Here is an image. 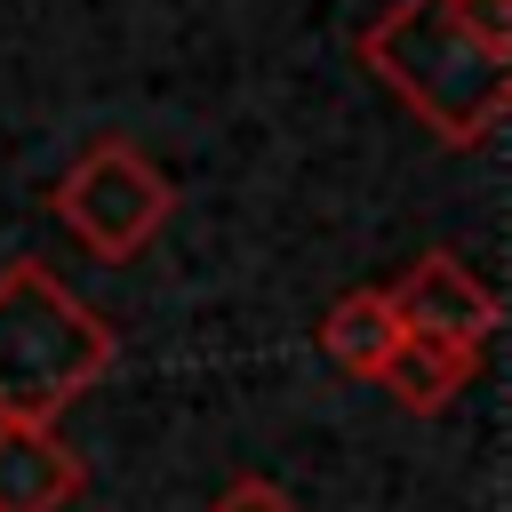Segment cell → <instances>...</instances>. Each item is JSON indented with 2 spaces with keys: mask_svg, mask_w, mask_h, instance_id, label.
Masks as SVG:
<instances>
[{
  "mask_svg": "<svg viewBox=\"0 0 512 512\" xmlns=\"http://www.w3.org/2000/svg\"><path fill=\"white\" fill-rule=\"evenodd\" d=\"M360 64L448 152L512 120V0H392L360 32Z\"/></svg>",
  "mask_w": 512,
  "mask_h": 512,
  "instance_id": "obj_1",
  "label": "cell"
},
{
  "mask_svg": "<svg viewBox=\"0 0 512 512\" xmlns=\"http://www.w3.org/2000/svg\"><path fill=\"white\" fill-rule=\"evenodd\" d=\"M120 336L96 304H80L48 264H0V416L56 424L88 384H104Z\"/></svg>",
  "mask_w": 512,
  "mask_h": 512,
  "instance_id": "obj_2",
  "label": "cell"
},
{
  "mask_svg": "<svg viewBox=\"0 0 512 512\" xmlns=\"http://www.w3.org/2000/svg\"><path fill=\"white\" fill-rule=\"evenodd\" d=\"M48 208H56V224H64L96 264H128V256L168 224L176 184H168L128 136H96V144L56 176Z\"/></svg>",
  "mask_w": 512,
  "mask_h": 512,
  "instance_id": "obj_3",
  "label": "cell"
},
{
  "mask_svg": "<svg viewBox=\"0 0 512 512\" xmlns=\"http://www.w3.org/2000/svg\"><path fill=\"white\" fill-rule=\"evenodd\" d=\"M384 296H392L400 336H432V344H456V352H488L496 328H504V296H496L464 256H448V248L416 256Z\"/></svg>",
  "mask_w": 512,
  "mask_h": 512,
  "instance_id": "obj_4",
  "label": "cell"
},
{
  "mask_svg": "<svg viewBox=\"0 0 512 512\" xmlns=\"http://www.w3.org/2000/svg\"><path fill=\"white\" fill-rule=\"evenodd\" d=\"M80 456L24 416H0V512H64L80 496Z\"/></svg>",
  "mask_w": 512,
  "mask_h": 512,
  "instance_id": "obj_5",
  "label": "cell"
},
{
  "mask_svg": "<svg viewBox=\"0 0 512 512\" xmlns=\"http://www.w3.org/2000/svg\"><path fill=\"white\" fill-rule=\"evenodd\" d=\"M312 344H320V360H328V368H344V376H368V384H376L384 352L400 344L392 296H384V288H344V296H336V304L320 312Z\"/></svg>",
  "mask_w": 512,
  "mask_h": 512,
  "instance_id": "obj_6",
  "label": "cell"
},
{
  "mask_svg": "<svg viewBox=\"0 0 512 512\" xmlns=\"http://www.w3.org/2000/svg\"><path fill=\"white\" fill-rule=\"evenodd\" d=\"M472 368H480V352H456V344H432V336H400V344L384 352L376 384H384L400 408H416V416H440V408H456V400H464Z\"/></svg>",
  "mask_w": 512,
  "mask_h": 512,
  "instance_id": "obj_7",
  "label": "cell"
},
{
  "mask_svg": "<svg viewBox=\"0 0 512 512\" xmlns=\"http://www.w3.org/2000/svg\"><path fill=\"white\" fill-rule=\"evenodd\" d=\"M208 512H296V504H288V488H272V480H256V472H248V480H232Z\"/></svg>",
  "mask_w": 512,
  "mask_h": 512,
  "instance_id": "obj_8",
  "label": "cell"
}]
</instances>
